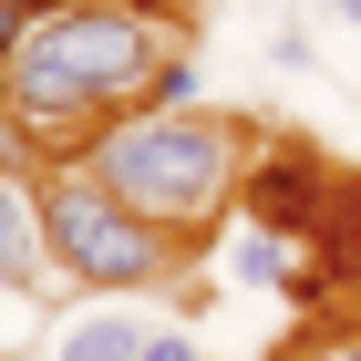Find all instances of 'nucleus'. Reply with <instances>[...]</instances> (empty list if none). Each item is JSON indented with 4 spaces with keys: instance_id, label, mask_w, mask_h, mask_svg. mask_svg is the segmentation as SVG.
<instances>
[{
    "instance_id": "1",
    "label": "nucleus",
    "mask_w": 361,
    "mask_h": 361,
    "mask_svg": "<svg viewBox=\"0 0 361 361\" xmlns=\"http://www.w3.org/2000/svg\"><path fill=\"white\" fill-rule=\"evenodd\" d=\"M186 52V11H135V0H42L0 62V124L31 166L83 155L114 114L155 104L166 62Z\"/></svg>"
},
{
    "instance_id": "2",
    "label": "nucleus",
    "mask_w": 361,
    "mask_h": 361,
    "mask_svg": "<svg viewBox=\"0 0 361 361\" xmlns=\"http://www.w3.org/2000/svg\"><path fill=\"white\" fill-rule=\"evenodd\" d=\"M248 145H258V124H238V114L135 104V114H114L73 166H83L104 196H124L145 227H166V238L196 248V238L227 227V207H238V186H248Z\"/></svg>"
},
{
    "instance_id": "3",
    "label": "nucleus",
    "mask_w": 361,
    "mask_h": 361,
    "mask_svg": "<svg viewBox=\"0 0 361 361\" xmlns=\"http://www.w3.org/2000/svg\"><path fill=\"white\" fill-rule=\"evenodd\" d=\"M31 186H42V238H52V269L73 300H155V289H176L186 279V238H166V227H145L124 196H104L73 155H42L31 166Z\"/></svg>"
},
{
    "instance_id": "4",
    "label": "nucleus",
    "mask_w": 361,
    "mask_h": 361,
    "mask_svg": "<svg viewBox=\"0 0 361 361\" xmlns=\"http://www.w3.org/2000/svg\"><path fill=\"white\" fill-rule=\"evenodd\" d=\"M31 361H207L186 310L166 300H62L31 341Z\"/></svg>"
},
{
    "instance_id": "5",
    "label": "nucleus",
    "mask_w": 361,
    "mask_h": 361,
    "mask_svg": "<svg viewBox=\"0 0 361 361\" xmlns=\"http://www.w3.org/2000/svg\"><path fill=\"white\" fill-rule=\"evenodd\" d=\"M52 238H42V186H31L11 155H0V300H52Z\"/></svg>"
},
{
    "instance_id": "6",
    "label": "nucleus",
    "mask_w": 361,
    "mask_h": 361,
    "mask_svg": "<svg viewBox=\"0 0 361 361\" xmlns=\"http://www.w3.org/2000/svg\"><path fill=\"white\" fill-rule=\"evenodd\" d=\"M279 361H361V320H310L279 341Z\"/></svg>"
},
{
    "instance_id": "7",
    "label": "nucleus",
    "mask_w": 361,
    "mask_h": 361,
    "mask_svg": "<svg viewBox=\"0 0 361 361\" xmlns=\"http://www.w3.org/2000/svg\"><path fill=\"white\" fill-rule=\"evenodd\" d=\"M269 62L279 73H310V31H269Z\"/></svg>"
},
{
    "instance_id": "8",
    "label": "nucleus",
    "mask_w": 361,
    "mask_h": 361,
    "mask_svg": "<svg viewBox=\"0 0 361 361\" xmlns=\"http://www.w3.org/2000/svg\"><path fill=\"white\" fill-rule=\"evenodd\" d=\"M42 11V0H0V62H11V42H21V21Z\"/></svg>"
},
{
    "instance_id": "9",
    "label": "nucleus",
    "mask_w": 361,
    "mask_h": 361,
    "mask_svg": "<svg viewBox=\"0 0 361 361\" xmlns=\"http://www.w3.org/2000/svg\"><path fill=\"white\" fill-rule=\"evenodd\" d=\"M331 21H341V31H361V0H331Z\"/></svg>"
},
{
    "instance_id": "10",
    "label": "nucleus",
    "mask_w": 361,
    "mask_h": 361,
    "mask_svg": "<svg viewBox=\"0 0 361 361\" xmlns=\"http://www.w3.org/2000/svg\"><path fill=\"white\" fill-rule=\"evenodd\" d=\"M135 11H186V21H196V0H135Z\"/></svg>"
},
{
    "instance_id": "11",
    "label": "nucleus",
    "mask_w": 361,
    "mask_h": 361,
    "mask_svg": "<svg viewBox=\"0 0 361 361\" xmlns=\"http://www.w3.org/2000/svg\"><path fill=\"white\" fill-rule=\"evenodd\" d=\"M0 361H31V351H0Z\"/></svg>"
},
{
    "instance_id": "12",
    "label": "nucleus",
    "mask_w": 361,
    "mask_h": 361,
    "mask_svg": "<svg viewBox=\"0 0 361 361\" xmlns=\"http://www.w3.org/2000/svg\"><path fill=\"white\" fill-rule=\"evenodd\" d=\"M0 351H11V341H0Z\"/></svg>"
}]
</instances>
